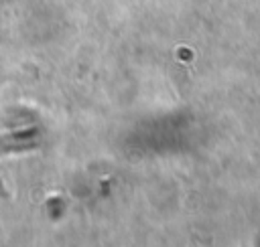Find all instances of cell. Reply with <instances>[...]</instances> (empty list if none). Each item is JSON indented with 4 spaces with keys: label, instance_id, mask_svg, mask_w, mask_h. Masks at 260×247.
<instances>
[]
</instances>
